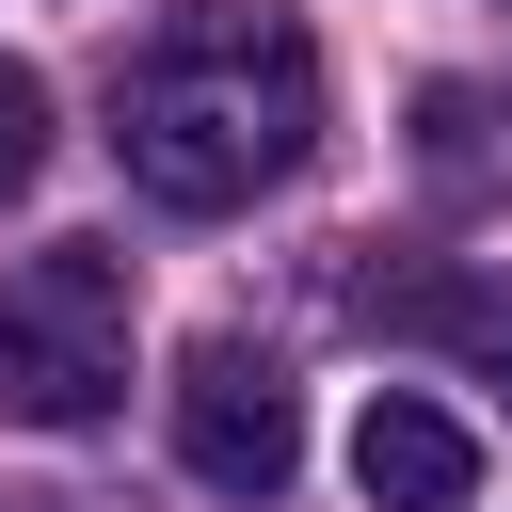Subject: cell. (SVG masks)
Segmentation results:
<instances>
[{
  "instance_id": "cell-1",
  "label": "cell",
  "mask_w": 512,
  "mask_h": 512,
  "mask_svg": "<svg viewBox=\"0 0 512 512\" xmlns=\"http://www.w3.org/2000/svg\"><path fill=\"white\" fill-rule=\"evenodd\" d=\"M304 128H320V64H304V32L272 16V0H176L160 16V48L128 64V192L144 208H176V224H208V208H256L288 160H304Z\"/></svg>"
},
{
  "instance_id": "cell-2",
  "label": "cell",
  "mask_w": 512,
  "mask_h": 512,
  "mask_svg": "<svg viewBox=\"0 0 512 512\" xmlns=\"http://www.w3.org/2000/svg\"><path fill=\"white\" fill-rule=\"evenodd\" d=\"M0 400L48 432H96L128 400V272L96 240H48L0 272Z\"/></svg>"
},
{
  "instance_id": "cell-3",
  "label": "cell",
  "mask_w": 512,
  "mask_h": 512,
  "mask_svg": "<svg viewBox=\"0 0 512 512\" xmlns=\"http://www.w3.org/2000/svg\"><path fill=\"white\" fill-rule=\"evenodd\" d=\"M176 464H192L208 496H288V480H304V400H288V368L240 352V336H192V352H176Z\"/></svg>"
},
{
  "instance_id": "cell-4",
  "label": "cell",
  "mask_w": 512,
  "mask_h": 512,
  "mask_svg": "<svg viewBox=\"0 0 512 512\" xmlns=\"http://www.w3.org/2000/svg\"><path fill=\"white\" fill-rule=\"evenodd\" d=\"M352 480H368V512H464V496H480V448H464L448 400L384 384V400L352 416Z\"/></svg>"
},
{
  "instance_id": "cell-5",
  "label": "cell",
  "mask_w": 512,
  "mask_h": 512,
  "mask_svg": "<svg viewBox=\"0 0 512 512\" xmlns=\"http://www.w3.org/2000/svg\"><path fill=\"white\" fill-rule=\"evenodd\" d=\"M416 336H448L480 384H512V272H448V288H400Z\"/></svg>"
},
{
  "instance_id": "cell-6",
  "label": "cell",
  "mask_w": 512,
  "mask_h": 512,
  "mask_svg": "<svg viewBox=\"0 0 512 512\" xmlns=\"http://www.w3.org/2000/svg\"><path fill=\"white\" fill-rule=\"evenodd\" d=\"M32 176H48V80H32V64H0V208H16Z\"/></svg>"
}]
</instances>
